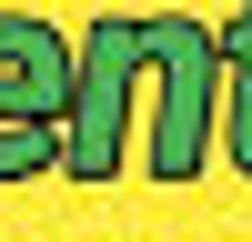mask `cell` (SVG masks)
Returning <instances> with one entry per match:
<instances>
[{"instance_id":"obj_1","label":"cell","mask_w":252,"mask_h":242,"mask_svg":"<svg viewBox=\"0 0 252 242\" xmlns=\"http://www.w3.org/2000/svg\"><path fill=\"white\" fill-rule=\"evenodd\" d=\"M71 40L51 20L0 10V182H31L61 161V131H71Z\"/></svg>"},{"instance_id":"obj_2","label":"cell","mask_w":252,"mask_h":242,"mask_svg":"<svg viewBox=\"0 0 252 242\" xmlns=\"http://www.w3.org/2000/svg\"><path fill=\"white\" fill-rule=\"evenodd\" d=\"M141 81H152V20H91V51L71 60V131H61V172L71 182L121 172V131H131Z\"/></svg>"},{"instance_id":"obj_3","label":"cell","mask_w":252,"mask_h":242,"mask_svg":"<svg viewBox=\"0 0 252 242\" xmlns=\"http://www.w3.org/2000/svg\"><path fill=\"white\" fill-rule=\"evenodd\" d=\"M222 121V40L182 10H152V172L192 182Z\"/></svg>"},{"instance_id":"obj_4","label":"cell","mask_w":252,"mask_h":242,"mask_svg":"<svg viewBox=\"0 0 252 242\" xmlns=\"http://www.w3.org/2000/svg\"><path fill=\"white\" fill-rule=\"evenodd\" d=\"M222 60H232V101H222V141H232V161L252 172V0L232 10V30H222Z\"/></svg>"}]
</instances>
